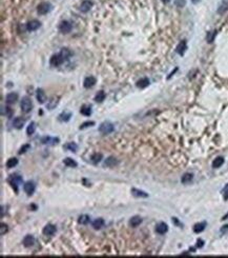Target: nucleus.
Returning a JSON list of instances; mask_svg holds the SVG:
<instances>
[{
  "label": "nucleus",
  "instance_id": "f257e3e1",
  "mask_svg": "<svg viewBox=\"0 0 228 258\" xmlns=\"http://www.w3.org/2000/svg\"><path fill=\"white\" fill-rule=\"evenodd\" d=\"M20 108L23 113H29L33 109V101L29 96L22 97L21 102H20Z\"/></svg>",
  "mask_w": 228,
  "mask_h": 258
},
{
  "label": "nucleus",
  "instance_id": "f03ea898",
  "mask_svg": "<svg viewBox=\"0 0 228 258\" xmlns=\"http://www.w3.org/2000/svg\"><path fill=\"white\" fill-rule=\"evenodd\" d=\"M114 130H115V126L111 122H109V121H104L99 126V132L102 135H108V134L113 133Z\"/></svg>",
  "mask_w": 228,
  "mask_h": 258
},
{
  "label": "nucleus",
  "instance_id": "7ed1b4c3",
  "mask_svg": "<svg viewBox=\"0 0 228 258\" xmlns=\"http://www.w3.org/2000/svg\"><path fill=\"white\" fill-rule=\"evenodd\" d=\"M9 184L12 186V188L14 189V191L16 193H18V188L22 184V177L19 175H11L10 178L7 179Z\"/></svg>",
  "mask_w": 228,
  "mask_h": 258
},
{
  "label": "nucleus",
  "instance_id": "20e7f679",
  "mask_svg": "<svg viewBox=\"0 0 228 258\" xmlns=\"http://www.w3.org/2000/svg\"><path fill=\"white\" fill-rule=\"evenodd\" d=\"M64 61H66L64 59V57H63L62 55H61L60 53H58V54H55V55H53L52 57H50V65H53V66H59V65L62 64Z\"/></svg>",
  "mask_w": 228,
  "mask_h": 258
},
{
  "label": "nucleus",
  "instance_id": "39448f33",
  "mask_svg": "<svg viewBox=\"0 0 228 258\" xmlns=\"http://www.w3.org/2000/svg\"><path fill=\"white\" fill-rule=\"evenodd\" d=\"M52 10V4L50 2H41L37 7V12L39 15H46Z\"/></svg>",
  "mask_w": 228,
  "mask_h": 258
},
{
  "label": "nucleus",
  "instance_id": "423d86ee",
  "mask_svg": "<svg viewBox=\"0 0 228 258\" xmlns=\"http://www.w3.org/2000/svg\"><path fill=\"white\" fill-rule=\"evenodd\" d=\"M73 30V24L67 20H63L59 23V31L62 34H68L70 33V31Z\"/></svg>",
  "mask_w": 228,
  "mask_h": 258
},
{
  "label": "nucleus",
  "instance_id": "0eeeda50",
  "mask_svg": "<svg viewBox=\"0 0 228 258\" xmlns=\"http://www.w3.org/2000/svg\"><path fill=\"white\" fill-rule=\"evenodd\" d=\"M23 190H24V192L27 193V195L32 196L34 193H35L36 186H35V184H34L33 181H27V182H25V184H24Z\"/></svg>",
  "mask_w": 228,
  "mask_h": 258
},
{
  "label": "nucleus",
  "instance_id": "6e6552de",
  "mask_svg": "<svg viewBox=\"0 0 228 258\" xmlns=\"http://www.w3.org/2000/svg\"><path fill=\"white\" fill-rule=\"evenodd\" d=\"M93 5H94V2H93V1H91V0H84V1H82L81 2V4H80L79 11L82 13H87V12H89V10L93 7Z\"/></svg>",
  "mask_w": 228,
  "mask_h": 258
},
{
  "label": "nucleus",
  "instance_id": "1a4fd4ad",
  "mask_svg": "<svg viewBox=\"0 0 228 258\" xmlns=\"http://www.w3.org/2000/svg\"><path fill=\"white\" fill-rule=\"evenodd\" d=\"M40 27H41V22L39 21V20H36V19L31 20V21H29L27 23V30L29 32L37 31Z\"/></svg>",
  "mask_w": 228,
  "mask_h": 258
},
{
  "label": "nucleus",
  "instance_id": "9d476101",
  "mask_svg": "<svg viewBox=\"0 0 228 258\" xmlns=\"http://www.w3.org/2000/svg\"><path fill=\"white\" fill-rule=\"evenodd\" d=\"M57 232V228H56V225H54V224H46L45 227L43 228V230H42V233H43L45 236H53V235H55V233Z\"/></svg>",
  "mask_w": 228,
  "mask_h": 258
},
{
  "label": "nucleus",
  "instance_id": "9b49d317",
  "mask_svg": "<svg viewBox=\"0 0 228 258\" xmlns=\"http://www.w3.org/2000/svg\"><path fill=\"white\" fill-rule=\"evenodd\" d=\"M59 141H60L59 138L50 137V136H44V137L41 138V143H43V145H57Z\"/></svg>",
  "mask_w": 228,
  "mask_h": 258
},
{
  "label": "nucleus",
  "instance_id": "f8f14e48",
  "mask_svg": "<svg viewBox=\"0 0 228 258\" xmlns=\"http://www.w3.org/2000/svg\"><path fill=\"white\" fill-rule=\"evenodd\" d=\"M186 50H187V43H186L185 40H182L179 42V44L177 46V48H175V53L179 54L180 56H183Z\"/></svg>",
  "mask_w": 228,
  "mask_h": 258
},
{
  "label": "nucleus",
  "instance_id": "ddd939ff",
  "mask_svg": "<svg viewBox=\"0 0 228 258\" xmlns=\"http://www.w3.org/2000/svg\"><path fill=\"white\" fill-rule=\"evenodd\" d=\"M18 98H19V95H18V93H16V92L9 93V94L5 96V102H6L7 104L15 103V102L18 100Z\"/></svg>",
  "mask_w": 228,
  "mask_h": 258
},
{
  "label": "nucleus",
  "instance_id": "4468645a",
  "mask_svg": "<svg viewBox=\"0 0 228 258\" xmlns=\"http://www.w3.org/2000/svg\"><path fill=\"white\" fill-rule=\"evenodd\" d=\"M96 82H97V79L94 76H88V77H86L84 79L83 87H85V89H89V87H94V85H96Z\"/></svg>",
  "mask_w": 228,
  "mask_h": 258
},
{
  "label": "nucleus",
  "instance_id": "2eb2a0df",
  "mask_svg": "<svg viewBox=\"0 0 228 258\" xmlns=\"http://www.w3.org/2000/svg\"><path fill=\"white\" fill-rule=\"evenodd\" d=\"M22 244L25 248H31L35 244V237L33 235H27L24 236L23 240H22Z\"/></svg>",
  "mask_w": 228,
  "mask_h": 258
},
{
  "label": "nucleus",
  "instance_id": "dca6fc26",
  "mask_svg": "<svg viewBox=\"0 0 228 258\" xmlns=\"http://www.w3.org/2000/svg\"><path fill=\"white\" fill-rule=\"evenodd\" d=\"M36 98H37V100H38L39 103H44V102L46 101L47 97H46V94L44 93L43 90L38 89L36 91Z\"/></svg>",
  "mask_w": 228,
  "mask_h": 258
},
{
  "label": "nucleus",
  "instance_id": "f3484780",
  "mask_svg": "<svg viewBox=\"0 0 228 258\" xmlns=\"http://www.w3.org/2000/svg\"><path fill=\"white\" fill-rule=\"evenodd\" d=\"M24 123H25V119H24L23 117H16V118L13 120V126H14V128H16L17 130L22 129V126H24Z\"/></svg>",
  "mask_w": 228,
  "mask_h": 258
},
{
  "label": "nucleus",
  "instance_id": "a211bd4d",
  "mask_svg": "<svg viewBox=\"0 0 228 258\" xmlns=\"http://www.w3.org/2000/svg\"><path fill=\"white\" fill-rule=\"evenodd\" d=\"M130 192H132V196H134V197H140V198H147L148 197V194H147L146 192L141 191V190H138V189H136V188H132Z\"/></svg>",
  "mask_w": 228,
  "mask_h": 258
},
{
  "label": "nucleus",
  "instance_id": "6ab92c4d",
  "mask_svg": "<svg viewBox=\"0 0 228 258\" xmlns=\"http://www.w3.org/2000/svg\"><path fill=\"white\" fill-rule=\"evenodd\" d=\"M167 231H168V225L166 223H164V222L159 223L156 227V232L160 235L165 234V233H167Z\"/></svg>",
  "mask_w": 228,
  "mask_h": 258
},
{
  "label": "nucleus",
  "instance_id": "aec40b11",
  "mask_svg": "<svg viewBox=\"0 0 228 258\" xmlns=\"http://www.w3.org/2000/svg\"><path fill=\"white\" fill-rule=\"evenodd\" d=\"M104 224H105V221H104L103 218H97V219H95L93 221L91 225H93V228L95 230H100L104 227Z\"/></svg>",
  "mask_w": 228,
  "mask_h": 258
},
{
  "label": "nucleus",
  "instance_id": "412c9836",
  "mask_svg": "<svg viewBox=\"0 0 228 258\" xmlns=\"http://www.w3.org/2000/svg\"><path fill=\"white\" fill-rule=\"evenodd\" d=\"M149 79L146 77L144 78H141L140 80H138L137 83H136V85H137V87H139V89H145V87H147L149 85Z\"/></svg>",
  "mask_w": 228,
  "mask_h": 258
},
{
  "label": "nucleus",
  "instance_id": "4be33fe9",
  "mask_svg": "<svg viewBox=\"0 0 228 258\" xmlns=\"http://www.w3.org/2000/svg\"><path fill=\"white\" fill-rule=\"evenodd\" d=\"M70 118H72V113L67 111L62 112L60 115L58 116V119L60 121H62V122H67V121H70Z\"/></svg>",
  "mask_w": 228,
  "mask_h": 258
},
{
  "label": "nucleus",
  "instance_id": "5701e85b",
  "mask_svg": "<svg viewBox=\"0 0 228 258\" xmlns=\"http://www.w3.org/2000/svg\"><path fill=\"white\" fill-rule=\"evenodd\" d=\"M141 223H142V218L140 217V216H134V217H132L129 220V225L132 228L139 227Z\"/></svg>",
  "mask_w": 228,
  "mask_h": 258
},
{
  "label": "nucleus",
  "instance_id": "b1692460",
  "mask_svg": "<svg viewBox=\"0 0 228 258\" xmlns=\"http://www.w3.org/2000/svg\"><path fill=\"white\" fill-rule=\"evenodd\" d=\"M118 163H119V161H118V160L116 159L115 157H113V156L106 158V160L104 161V165L108 166V168H113V166L117 165Z\"/></svg>",
  "mask_w": 228,
  "mask_h": 258
},
{
  "label": "nucleus",
  "instance_id": "393cba45",
  "mask_svg": "<svg viewBox=\"0 0 228 258\" xmlns=\"http://www.w3.org/2000/svg\"><path fill=\"white\" fill-rule=\"evenodd\" d=\"M193 180V175L191 173H185L181 178V182L183 184H188Z\"/></svg>",
  "mask_w": 228,
  "mask_h": 258
},
{
  "label": "nucleus",
  "instance_id": "a878e982",
  "mask_svg": "<svg viewBox=\"0 0 228 258\" xmlns=\"http://www.w3.org/2000/svg\"><path fill=\"white\" fill-rule=\"evenodd\" d=\"M58 100H59V98H58V97H53V98H50V101H47V103H46V109H47V110L55 109L56 106H57V104H58Z\"/></svg>",
  "mask_w": 228,
  "mask_h": 258
},
{
  "label": "nucleus",
  "instance_id": "bb28decb",
  "mask_svg": "<svg viewBox=\"0 0 228 258\" xmlns=\"http://www.w3.org/2000/svg\"><path fill=\"white\" fill-rule=\"evenodd\" d=\"M206 228V222L203 221V222H200V223H197L193 225V232H195L196 234H199L201 232H203Z\"/></svg>",
  "mask_w": 228,
  "mask_h": 258
},
{
  "label": "nucleus",
  "instance_id": "cd10ccee",
  "mask_svg": "<svg viewBox=\"0 0 228 258\" xmlns=\"http://www.w3.org/2000/svg\"><path fill=\"white\" fill-rule=\"evenodd\" d=\"M223 164H224V157L219 156L212 161V168H214V169H218V168H221Z\"/></svg>",
  "mask_w": 228,
  "mask_h": 258
},
{
  "label": "nucleus",
  "instance_id": "c85d7f7f",
  "mask_svg": "<svg viewBox=\"0 0 228 258\" xmlns=\"http://www.w3.org/2000/svg\"><path fill=\"white\" fill-rule=\"evenodd\" d=\"M80 113L84 116H91V106H87V104H84V106H81V109H80Z\"/></svg>",
  "mask_w": 228,
  "mask_h": 258
},
{
  "label": "nucleus",
  "instance_id": "c756f323",
  "mask_svg": "<svg viewBox=\"0 0 228 258\" xmlns=\"http://www.w3.org/2000/svg\"><path fill=\"white\" fill-rule=\"evenodd\" d=\"M105 93H104V91H99L98 93L96 94V96H95V101L96 102H99V103H101V102H103L104 101V99H105Z\"/></svg>",
  "mask_w": 228,
  "mask_h": 258
},
{
  "label": "nucleus",
  "instance_id": "7c9ffc66",
  "mask_svg": "<svg viewBox=\"0 0 228 258\" xmlns=\"http://www.w3.org/2000/svg\"><path fill=\"white\" fill-rule=\"evenodd\" d=\"M59 53H60L61 55H62L63 57H64L65 60H68V58H70V56L73 55V53H72V52H70V48H61L60 52H59Z\"/></svg>",
  "mask_w": 228,
  "mask_h": 258
},
{
  "label": "nucleus",
  "instance_id": "2f4dec72",
  "mask_svg": "<svg viewBox=\"0 0 228 258\" xmlns=\"http://www.w3.org/2000/svg\"><path fill=\"white\" fill-rule=\"evenodd\" d=\"M91 159V161H93V163L98 164L101 160L103 159V155L101 154V153H95V154H93Z\"/></svg>",
  "mask_w": 228,
  "mask_h": 258
},
{
  "label": "nucleus",
  "instance_id": "473e14b6",
  "mask_svg": "<svg viewBox=\"0 0 228 258\" xmlns=\"http://www.w3.org/2000/svg\"><path fill=\"white\" fill-rule=\"evenodd\" d=\"M89 221H91V217H89L88 215H81V216L78 218V222H79L80 224H83V225L89 223Z\"/></svg>",
  "mask_w": 228,
  "mask_h": 258
},
{
  "label": "nucleus",
  "instance_id": "72a5a7b5",
  "mask_svg": "<svg viewBox=\"0 0 228 258\" xmlns=\"http://www.w3.org/2000/svg\"><path fill=\"white\" fill-rule=\"evenodd\" d=\"M63 163L66 166H70V168H76V166L78 165L77 162L75 161L74 159H72V158H65V159L63 160Z\"/></svg>",
  "mask_w": 228,
  "mask_h": 258
},
{
  "label": "nucleus",
  "instance_id": "f704fd0d",
  "mask_svg": "<svg viewBox=\"0 0 228 258\" xmlns=\"http://www.w3.org/2000/svg\"><path fill=\"white\" fill-rule=\"evenodd\" d=\"M17 164H18V159H17V158H10V159L6 161L5 165H6L7 169H13Z\"/></svg>",
  "mask_w": 228,
  "mask_h": 258
},
{
  "label": "nucleus",
  "instance_id": "c9c22d12",
  "mask_svg": "<svg viewBox=\"0 0 228 258\" xmlns=\"http://www.w3.org/2000/svg\"><path fill=\"white\" fill-rule=\"evenodd\" d=\"M216 33H218V32L214 30V31L209 32L208 34H207L206 40H207V42H208V43H212V42H214V38H216Z\"/></svg>",
  "mask_w": 228,
  "mask_h": 258
},
{
  "label": "nucleus",
  "instance_id": "e433bc0d",
  "mask_svg": "<svg viewBox=\"0 0 228 258\" xmlns=\"http://www.w3.org/2000/svg\"><path fill=\"white\" fill-rule=\"evenodd\" d=\"M35 131H36V123L32 121L27 128V135H33Z\"/></svg>",
  "mask_w": 228,
  "mask_h": 258
},
{
  "label": "nucleus",
  "instance_id": "4c0bfd02",
  "mask_svg": "<svg viewBox=\"0 0 228 258\" xmlns=\"http://www.w3.org/2000/svg\"><path fill=\"white\" fill-rule=\"evenodd\" d=\"M227 10H228V1H224V2L219 7L218 13L220 15H222V14H224Z\"/></svg>",
  "mask_w": 228,
  "mask_h": 258
},
{
  "label": "nucleus",
  "instance_id": "58836bf2",
  "mask_svg": "<svg viewBox=\"0 0 228 258\" xmlns=\"http://www.w3.org/2000/svg\"><path fill=\"white\" fill-rule=\"evenodd\" d=\"M65 149L67 150H70V151H72V152H77V150H78V145H76L75 142H68L66 145H65Z\"/></svg>",
  "mask_w": 228,
  "mask_h": 258
},
{
  "label": "nucleus",
  "instance_id": "ea45409f",
  "mask_svg": "<svg viewBox=\"0 0 228 258\" xmlns=\"http://www.w3.org/2000/svg\"><path fill=\"white\" fill-rule=\"evenodd\" d=\"M175 4L177 7L181 9V7H184L185 4H186V0H175Z\"/></svg>",
  "mask_w": 228,
  "mask_h": 258
},
{
  "label": "nucleus",
  "instance_id": "a19ab883",
  "mask_svg": "<svg viewBox=\"0 0 228 258\" xmlns=\"http://www.w3.org/2000/svg\"><path fill=\"white\" fill-rule=\"evenodd\" d=\"M94 124H95L94 121H86V122L82 123L81 126H80V130H83V129H86V128H88V126H94Z\"/></svg>",
  "mask_w": 228,
  "mask_h": 258
},
{
  "label": "nucleus",
  "instance_id": "79ce46f5",
  "mask_svg": "<svg viewBox=\"0 0 228 258\" xmlns=\"http://www.w3.org/2000/svg\"><path fill=\"white\" fill-rule=\"evenodd\" d=\"M7 231H9V228H7L6 224L1 223V228H0V234H1V235H4Z\"/></svg>",
  "mask_w": 228,
  "mask_h": 258
},
{
  "label": "nucleus",
  "instance_id": "37998d69",
  "mask_svg": "<svg viewBox=\"0 0 228 258\" xmlns=\"http://www.w3.org/2000/svg\"><path fill=\"white\" fill-rule=\"evenodd\" d=\"M5 116H6V117H9V118H11V117H12V115H13V110L11 109L10 106H6V108H5Z\"/></svg>",
  "mask_w": 228,
  "mask_h": 258
},
{
  "label": "nucleus",
  "instance_id": "c03bdc74",
  "mask_svg": "<svg viewBox=\"0 0 228 258\" xmlns=\"http://www.w3.org/2000/svg\"><path fill=\"white\" fill-rule=\"evenodd\" d=\"M29 147H31V145H24L23 147H22L21 149L19 150V152H18V153H19L20 155H21V154H24V153L27 152V151L29 149Z\"/></svg>",
  "mask_w": 228,
  "mask_h": 258
},
{
  "label": "nucleus",
  "instance_id": "a18cd8bd",
  "mask_svg": "<svg viewBox=\"0 0 228 258\" xmlns=\"http://www.w3.org/2000/svg\"><path fill=\"white\" fill-rule=\"evenodd\" d=\"M223 196H224V199H225V200H227V199H228V184H226V186H224V189H223Z\"/></svg>",
  "mask_w": 228,
  "mask_h": 258
},
{
  "label": "nucleus",
  "instance_id": "49530a36",
  "mask_svg": "<svg viewBox=\"0 0 228 258\" xmlns=\"http://www.w3.org/2000/svg\"><path fill=\"white\" fill-rule=\"evenodd\" d=\"M203 246H204V240L199 239V240L197 241V248H202Z\"/></svg>",
  "mask_w": 228,
  "mask_h": 258
},
{
  "label": "nucleus",
  "instance_id": "de8ad7c7",
  "mask_svg": "<svg viewBox=\"0 0 228 258\" xmlns=\"http://www.w3.org/2000/svg\"><path fill=\"white\" fill-rule=\"evenodd\" d=\"M228 231V224H226V225H224V227H222L221 229V233L223 234V233H225V232Z\"/></svg>",
  "mask_w": 228,
  "mask_h": 258
},
{
  "label": "nucleus",
  "instance_id": "09e8293b",
  "mask_svg": "<svg viewBox=\"0 0 228 258\" xmlns=\"http://www.w3.org/2000/svg\"><path fill=\"white\" fill-rule=\"evenodd\" d=\"M173 222L175 224H177V225H181V223L180 222H179V220H178V218H173Z\"/></svg>",
  "mask_w": 228,
  "mask_h": 258
},
{
  "label": "nucleus",
  "instance_id": "8fccbe9b",
  "mask_svg": "<svg viewBox=\"0 0 228 258\" xmlns=\"http://www.w3.org/2000/svg\"><path fill=\"white\" fill-rule=\"evenodd\" d=\"M177 71H178V68H175V71H173V72H171V74H170V75H169V76H168V79H169V78H170V77H171V76H173V74H175V72H177Z\"/></svg>",
  "mask_w": 228,
  "mask_h": 258
},
{
  "label": "nucleus",
  "instance_id": "3c124183",
  "mask_svg": "<svg viewBox=\"0 0 228 258\" xmlns=\"http://www.w3.org/2000/svg\"><path fill=\"white\" fill-rule=\"evenodd\" d=\"M162 1H163L164 3H168L169 1H170V0H162Z\"/></svg>",
  "mask_w": 228,
  "mask_h": 258
}]
</instances>
